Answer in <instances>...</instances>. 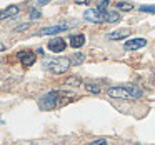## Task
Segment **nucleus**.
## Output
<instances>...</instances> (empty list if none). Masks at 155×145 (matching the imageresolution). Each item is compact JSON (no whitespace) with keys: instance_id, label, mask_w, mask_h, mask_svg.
I'll return each instance as SVG.
<instances>
[{"instance_id":"obj_1","label":"nucleus","mask_w":155,"mask_h":145,"mask_svg":"<svg viewBox=\"0 0 155 145\" xmlns=\"http://www.w3.org/2000/svg\"><path fill=\"white\" fill-rule=\"evenodd\" d=\"M107 5H108V0H104L97 7L94 8H88L87 12L84 14L85 20L92 22V24H115V22L120 20V14L118 12H114V10H107Z\"/></svg>"},{"instance_id":"obj_2","label":"nucleus","mask_w":155,"mask_h":145,"mask_svg":"<svg viewBox=\"0 0 155 145\" xmlns=\"http://www.w3.org/2000/svg\"><path fill=\"white\" fill-rule=\"evenodd\" d=\"M74 97L75 95L67 90H52L38 100V107H40V110H54V108L64 105L65 102H70V98Z\"/></svg>"},{"instance_id":"obj_3","label":"nucleus","mask_w":155,"mask_h":145,"mask_svg":"<svg viewBox=\"0 0 155 145\" xmlns=\"http://www.w3.org/2000/svg\"><path fill=\"white\" fill-rule=\"evenodd\" d=\"M107 95L112 98H122V100H132V98H140L142 90L137 85H117V87H110L107 90Z\"/></svg>"},{"instance_id":"obj_4","label":"nucleus","mask_w":155,"mask_h":145,"mask_svg":"<svg viewBox=\"0 0 155 145\" xmlns=\"http://www.w3.org/2000/svg\"><path fill=\"white\" fill-rule=\"evenodd\" d=\"M70 65H72V58L58 57V58H54V60H45L42 64V67H44V70L50 72V74L60 75V74H65L70 68Z\"/></svg>"},{"instance_id":"obj_5","label":"nucleus","mask_w":155,"mask_h":145,"mask_svg":"<svg viewBox=\"0 0 155 145\" xmlns=\"http://www.w3.org/2000/svg\"><path fill=\"white\" fill-rule=\"evenodd\" d=\"M17 58L22 62V65H24V67H32V65L35 64V60H37V55H35L34 50L27 48V50H20V52H18Z\"/></svg>"},{"instance_id":"obj_6","label":"nucleus","mask_w":155,"mask_h":145,"mask_svg":"<svg viewBox=\"0 0 155 145\" xmlns=\"http://www.w3.org/2000/svg\"><path fill=\"white\" fill-rule=\"evenodd\" d=\"M68 28V24H58V25H52V27H45L38 32V35H54L58 32H64Z\"/></svg>"},{"instance_id":"obj_7","label":"nucleus","mask_w":155,"mask_h":145,"mask_svg":"<svg viewBox=\"0 0 155 145\" xmlns=\"http://www.w3.org/2000/svg\"><path fill=\"white\" fill-rule=\"evenodd\" d=\"M67 44H65L64 38H54V40L48 42V50L54 52V54H60V52L65 50Z\"/></svg>"},{"instance_id":"obj_8","label":"nucleus","mask_w":155,"mask_h":145,"mask_svg":"<svg viewBox=\"0 0 155 145\" xmlns=\"http://www.w3.org/2000/svg\"><path fill=\"white\" fill-rule=\"evenodd\" d=\"M147 45V40L145 38H134V40H128L127 44L124 45L125 50H138V48L145 47Z\"/></svg>"},{"instance_id":"obj_9","label":"nucleus","mask_w":155,"mask_h":145,"mask_svg":"<svg viewBox=\"0 0 155 145\" xmlns=\"http://www.w3.org/2000/svg\"><path fill=\"white\" fill-rule=\"evenodd\" d=\"M15 14H18V7H17V5H8L7 8H4V10H0V20L10 18V17H14Z\"/></svg>"},{"instance_id":"obj_10","label":"nucleus","mask_w":155,"mask_h":145,"mask_svg":"<svg viewBox=\"0 0 155 145\" xmlns=\"http://www.w3.org/2000/svg\"><path fill=\"white\" fill-rule=\"evenodd\" d=\"M85 44V37L82 34H77V35H70V47L74 48H78Z\"/></svg>"},{"instance_id":"obj_11","label":"nucleus","mask_w":155,"mask_h":145,"mask_svg":"<svg viewBox=\"0 0 155 145\" xmlns=\"http://www.w3.org/2000/svg\"><path fill=\"white\" fill-rule=\"evenodd\" d=\"M130 35V30H127V28H124V30H117V32H112L110 35H108V38L110 40H120V38H125Z\"/></svg>"},{"instance_id":"obj_12","label":"nucleus","mask_w":155,"mask_h":145,"mask_svg":"<svg viewBox=\"0 0 155 145\" xmlns=\"http://www.w3.org/2000/svg\"><path fill=\"white\" fill-rule=\"evenodd\" d=\"M117 8L118 10H124V12H130L134 8V5L130 2H117Z\"/></svg>"},{"instance_id":"obj_13","label":"nucleus","mask_w":155,"mask_h":145,"mask_svg":"<svg viewBox=\"0 0 155 145\" xmlns=\"http://www.w3.org/2000/svg\"><path fill=\"white\" fill-rule=\"evenodd\" d=\"M85 88H87L88 92H92V94H98L100 92V87L95 84H85Z\"/></svg>"},{"instance_id":"obj_14","label":"nucleus","mask_w":155,"mask_h":145,"mask_svg":"<svg viewBox=\"0 0 155 145\" xmlns=\"http://www.w3.org/2000/svg\"><path fill=\"white\" fill-rule=\"evenodd\" d=\"M72 58H74V60H72V65H77V64H82L85 57H84V54H75Z\"/></svg>"},{"instance_id":"obj_15","label":"nucleus","mask_w":155,"mask_h":145,"mask_svg":"<svg viewBox=\"0 0 155 145\" xmlns=\"http://www.w3.org/2000/svg\"><path fill=\"white\" fill-rule=\"evenodd\" d=\"M140 12H150V14H155V7L153 5H142Z\"/></svg>"},{"instance_id":"obj_16","label":"nucleus","mask_w":155,"mask_h":145,"mask_svg":"<svg viewBox=\"0 0 155 145\" xmlns=\"http://www.w3.org/2000/svg\"><path fill=\"white\" fill-rule=\"evenodd\" d=\"M87 145H108V142L105 140V138H98V140H94V142H90V143H87Z\"/></svg>"},{"instance_id":"obj_17","label":"nucleus","mask_w":155,"mask_h":145,"mask_svg":"<svg viewBox=\"0 0 155 145\" xmlns=\"http://www.w3.org/2000/svg\"><path fill=\"white\" fill-rule=\"evenodd\" d=\"M38 15H40V14H38L37 10H32V12H30V17H32V18H37Z\"/></svg>"},{"instance_id":"obj_18","label":"nucleus","mask_w":155,"mask_h":145,"mask_svg":"<svg viewBox=\"0 0 155 145\" xmlns=\"http://www.w3.org/2000/svg\"><path fill=\"white\" fill-rule=\"evenodd\" d=\"M90 0H75V4H80V5H85V4H88Z\"/></svg>"},{"instance_id":"obj_19","label":"nucleus","mask_w":155,"mask_h":145,"mask_svg":"<svg viewBox=\"0 0 155 145\" xmlns=\"http://www.w3.org/2000/svg\"><path fill=\"white\" fill-rule=\"evenodd\" d=\"M2 50H5V47H4L2 44H0V52H2Z\"/></svg>"}]
</instances>
